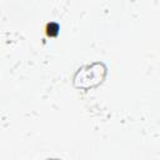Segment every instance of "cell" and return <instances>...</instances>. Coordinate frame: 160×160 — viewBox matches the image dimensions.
Wrapping results in <instances>:
<instances>
[{
  "label": "cell",
  "instance_id": "cell-1",
  "mask_svg": "<svg viewBox=\"0 0 160 160\" xmlns=\"http://www.w3.org/2000/svg\"><path fill=\"white\" fill-rule=\"evenodd\" d=\"M100 72H105V69L99 62L94 64V65H90V66H86V70H84V69L79 70L75 75L76 78L80 76V84L78 86H84V82H86L85 88L96 85L102 79V75H100Z\"/></svg>",
  "mask_w": 160,
  "mask_h": 160
}]
</instances>
